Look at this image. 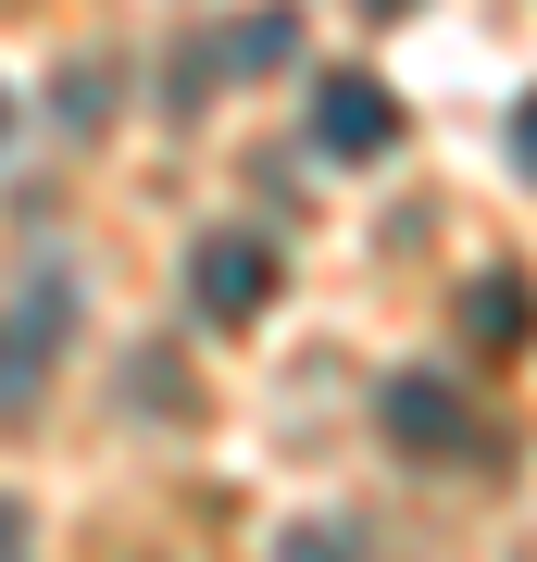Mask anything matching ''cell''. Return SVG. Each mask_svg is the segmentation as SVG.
Masks as SVG:
<instances>
[{
  "mask_svg": "<svg viewBox=\"0 0 537 562\" xmlns=\"http://www.w3.org/2000/svg\"><path fill=\"white\" fill-rule=\"evenodd\" d=\"M51 113L76 125V138H100V125H113V63H76V76H51Z\"/></svg>",
  "mask_w": 537,
  "mask_h": 562,
  "instance_id": "cell-7",
  "label": "cell"
},
{
  "mask_svg": "<svg viewBox=\"0 0 537 562\" xmlns=\"http://www.w3.org/2000/svg\"><path fill=\"white\" fill-rule=\"evenodd\" d=\"M462 325H476L488 350H525V288L513 276H476V288H462Z\"/></svg>",
  "mask_w": 537,
  "mask_h": 562,
  "instance_id": "cell-6",
  "label": "cell"
},
{
  "mask_svg": "<svg viewBox=\"0 0 537 562\" xmlns=\"http://www.w3.org/2000/svg\"><path fill=\"white\" fill-rule=\"evenodd\" d=\"M313 150L325 162H388L400 150V88L388 76H325L313 88Z\"/></svg>",
  "mask_w": 537,
  "mask_h": 562,
  "instance_id": "cell-2",
  "label": "cell"
},
{
  "mask_svg": "<svg viewBox=\"0 0 537 562\" xmlns=\"http://www.w3.org/2000/svg\"><path fill=\"white\" fill-rule=\"evenodd\" d=\"M362 13H413V0H362Z\"/></svg>",
  "mask_w": 537,
  "mask_h": 562,
  "instance_id": "cell-11",
  "label": "cell"
},
{
  "mask_svg": "<svg viewBox=\"0 0 537 562\" xmlns=\"http://www.w3.org/2000/svg\"><path fill=\"white\" fill-rule=\"evenodd\" d=\"M276 562H362V550L338 538V525H288V538H276Z\"/></svg>",
  "mask_w": 537,
  "mask_h": 562,
  "instance_id": "cell-8",
  "label": "cell"
},
{
  "mask_svg": "<svg viewBox=\"0 0 537 562\" xmlns=\"http://www.w3.org/2000/svg\"><path fill=\"white\" fill-rule=\"evenodd\" d=\"M288 50H300V13H288V0H262V13L213 25V76H276Z\"/></svg>",
  "mask_w": 537,
  "mask_h": 562,
  "instance_id": "cell-5",
  "label": "cell"
},
{
  "mask_svg": "<svg viewBox=\"0 0 537 562\" xmlns=\"http://www.w3.org/2000/svg\"><path fill=\"white\" fill-rule=\"evenodd\" d=\"M276 288H288V262L262 250V238H238V225L188 250V301L213 313V325H262V313H276Z\"/></svg>",
  "mask_w": 537,
  "mask_h": 562,
  "instance_id": "cell-1",
  "label": "cell"
},
{
  "mask_svg": "<svg viewBox=\"0 0 537 562\" xmlns=\"http://www.w3.org/2000/svg\"><path fill=\"white\" fill-rule=\"evenodd\" d=\"M376 413H388V438L413 450V462H450L462 438H476V413H462V387H450V375H388V401H376Z\"/></svg>",
  "mask_w": 537,
  "mask_h": 562,
  "instance_id": "cell-3",
  "label": "cell"
},
{
  "mask_svg": "<svg viewBox=\"0 0 537 562\" xmlns=\"http://www.w3.org/2000/svg\"><path fill=\"white\" fill-rule=\"evenodd\" d=\"M0 125H13V101H0Z\"/></svg>",
  "mask_w": 537,
  "mask_h": 562,
  "instance_id": "cell-12",
  "label": "cell"
},
{
  "mask_svg": "<svg viewBox=\"0 0 537 562\" xmlns=\"http://www.w3.org/2000/svg\"><path fill=\"white\" fill-rule=\"evenodd\" d=\"M0 562H38V513L25 501H0Z\"/></svg>",
  "mask_w": 537,
  "mask_h": 562,
  "instance_id": "cell-9",
  "label": "cell"
},
{
  "mask_svg": "<svg viewBox=\"0 0 537 562\" xmlns=\"http://www.w3.org/2000/svg\"><path fill=\"white\" fill-rule=\"evenodd\" d=\"M513 162L537 176V88H525V113H513Z\"/></svg>",
  "mask_w": 537,
  "mask_h": 562,
  "instance_id": "cell-10",
  "label": "cell"
},
{
  "mask_svg": "<svg viewBox=\"0 0 537 562\" xmlns=\"http://www.w3.org/2000/svg\"><path fill=\"white\" fill-rule=\"evenodd\" d=\"M63 325H76V288H63V276H25V301L0 313V387H13V401L38 387V362H51Z\"/></svg>",
  "mask_w": 537,
  "mask_h": 562,
  "instance_id": "cell-4",
  "label": "cell"
}]
</instances>
